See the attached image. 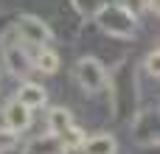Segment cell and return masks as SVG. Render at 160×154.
<instances>
[{
  "label": "cell",
  "mask_w": 160,
  "mask_h": 154,
  "mask_svg": "<svg viewBox=\"0 0 160 154\" xmlns=\"http://www.w3.org/2000/svg\"><path fill=\"white\" fill-rule=\"evenodd\" d=\"M73 123V118H70V112L68 109H62V107H56V109H51L48 112V129L53 132V135H59L62 129H68Z\"/></svg>",
  "instance_id": "7"
},
{
  "label": "cell",
  "mask_w": 160,
  "mask_h": 154,
  "mask_svg": "<svg viewBox=\"0 0 160 154\" xmlns=\"http://www.w3.org/2000/svg\"><path fill=\"white\" fill-rule=\"evenodd\" d=\"M3 115H6V123H8L11 132H22V129H28V123H31V112H28V107H22L20 101L8 104Z\"/></svg>",
  "instance_id": "4"
},
{
  "label": "cell",
  "mask_w": 160,
  "mask_h": 154,
  "mask_svg": "<svg viewBox=\"0 0 160 154\" xmlns=\"http://www.w3.org/2000/svg\"><path fill=\"white\" fill-rule=\"evenodd\" d=\"M14 143H17V137L11 135V129H8V132H0V152H6V149H11Z\"/></svg>",
  "instance_id": "12"
},
{
  "label": "cell",
  "mask_w": 160,
  "mask_h": 154,
  "mask_svg": "<svg viewBox=\"0 0 160 154\" xmlns=\"http://www.w3.org/2000/svg\"><path fill=\"white\" fill-rule=\"evenodd\" d=\"M59 143H62V152H70V149H76V146L84 143V135H82V129H76V126L70 123L68 129L59 132Z\"/></svg>",
  "instance_id": "9"
},
{
  "label": "cell",
  "mask_w": 160,
  "mask_h": 154,
  "mask_svg": "<svg viewBox=\"0 0 160 154\" xmlns=\"http://www.w3.org/2000/svg\"><path fill=\"white\" fill-rule=\"evenodd\" d=\"M76 79H79V84H82L84 90H90V93H98V90L107 87V73H104V67H101L96 59H82V62L76 65Z\"/></svg>",
  "instance_id": "2"
},
{
  "label": "cell",
  "mask_w": 160,
  "mask_h": 154,
  "mask_svg": "<svg viewBox=\"0 0 160 154\" xmlns=\"http://www.w3.org/2000/svg\"><path fill=\"white\" fill-rule=\"evenodd\" d=\"M37 70H42V73H56L59 70V56H56V51H39V56H37Z\"/></svg>",
  "instance_id": "10"
},
{
  "label": "cell",
  "mask_w": 160,
  "mask_h": 154,
  "mask_svg": "<svg viewBox=\"0 0 160 154\" xmlns=\"http://www.w3.org/2000/svg\"><path fill=\"white\" fill-rule=\"evenodd\" d=\"M98 22H101L104 31H110L115 36H132V31H135L132 14L127 8H121V6H104L98 11Z\"/></svg>",
  "instance_id": "1"
},
{
  "label": "cell",
  "mask_w": 160,
  "mask_h": 154,
  "mask_svg": "<svg viewBox=\"0 0 160 154\" xmlns=\"http://www.w3.org/2000/svg\"><path fill=\"white\" fill-rule=\"evenodd\" d=\"M158 51H155V53H149V62H146V65H149V73H155V76H158Z\"/></svg>",
  "instance_id": "13"
},
{
  "label": "cell",
  "mask_w": 160,
  "mask_h": 154,
  "mask_svg": "<svg viewBox=\"0 0 160 154\" xmlns=\"http://www.w3.org/2000/svg\"><path fill=\"white\" fill-rule=\"evenodd\" d=\"M17 101L22 107H28V109H37V107L45 104V90L39 84H22L20 93H17Z\"/></svg>",
  "instance_id": "5"
},
{
  "label": "cell",
  "mask_w": 160,
  "mask_h": 154,
  "mask_svg": "<svg viewBox=\"0 0 160 154\" xmlns=\"http://www.w3.org/2000/svg\"><path fill=\"white\" fill-rule=\"evenodd\" d=\"M17 34H20V39L28 42V45H42V42L51 36L48 25H45L42 20H37V17H22V20L17 22Z\"/></svg>",
  "instance_id": "3"
},
{
  "label": "cell",
  "mask_w": 160,
  "mask_h": 154,
  "mask_svg": "<svg viewBox=\"0 0 160 154\" xmlns=\"http://www.w3.org/2000/svg\"><path fill=\"white\" fill-rule=\"evenodd\" d=\"M84 154H115V140L112 135H93L90 140L82 143Z\"/></svg>",
  "instance_id": "6"
},
{
  "label": "cell",
  "mask_w": 160,
  "mask_h": 154,
  "mask_svg": "<svg viewBox=\"0 0 160 154\" xmlns=\"http://www.w3.org/2000/svg\"><path fill=\"white\" fill-rule=\"evenodd\" d=\"M25 154H62V143H59V137H45V140L39 137L28 146Z\"/></svg>",
  "instance_id": "8"
},
{
  "label": "cell",
  "mask_w": 160,
  "mask_h": 154,
  "mask_svg": "<svg viewBox=\"0 0 160 154\" xmlns=\"http://www.w3.org/2000/svg\"><path fill=\"white\" fill-rule=\"evenodd\" d=\"M6 62H8V67H11L14 73H25V70H28L25 56L17 53V48H11V45H6Z\"/></svg>",
  "instance_id": "11"
}]
</instances>
